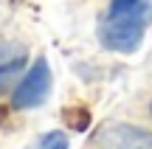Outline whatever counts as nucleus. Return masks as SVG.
Instances as JSON below:
<instances>
[{"mask_svg": "<svg viewBox=\"0 0 152 149\" xmlns=\"http://www.w3.org/2000/svg\"><path fill=\"white\" fill-rule=\"evenodd\" d=\"M141 0H110V9H127V6H135Z\"/></svg>", "mask_w": 152, "mask_h": 149, "instance_id": "7", "label": "nucleus"}, {"mask_svg": "<svg viewBox=\"0 0 152 149\" xmlns=\"http://www.w3.org/2000/svg\"><path fill=\"white\" fill-rule=\"evenodd\" d=\"M102 141L107 144V149H152V132L130 124H115L104 129Z\"/></svg>", "mask_w": 152, "mask_h": 149, "instance_id": "4", "label": "nucleus"}, {"mask_svg": "<svg viewBox=\"0 0 152 149\" xmlns=\"http://www.w3.org/2000/svg\"><path fill=\"white\" fill-rule=\"evenodd\" d=\"M28 149H68V138L65 132H59V129H54V132H45L39 135L37 141H34Z\"/></svg>", "mask_w": 152, "mask_h": 149, "instance_id": "5", "label": "nucleus"}, {"mask_svg": "<svg viewBox=\"0 0 152 149\" xmlns=\"http://www.w3.org/2000/svg\"><path fill=\"white\" fill-rule=\"evenodd\" d=\"M28 51L17 42H0V96L9 93L17 84L23 68H26Z\"/></svg>", "mask_w": 152, "mask_h": 149, "instance_id": "3", "label": "nucleus"}, {"mask_svg": "<svg viewBox=\"0 0 152 149\" xmlns=\"http://www.w3.org/2000/svg\"><path fill=\"white\" fill-rule=\"evenodd\" d=\"M51 82H54L51 79V65H48V59L39 56L28 68V73L20 79V84L14 87V99H11L14 107L17 110H34V107H39L51 96Z\"/></svg>", "mask_w": 152, "mask_h": 149, "instance_id": "2", "label": "nucleus"}, {"mask_svg": "<svg viewBox=\"0 0 152 149\" xmlns=\"http://www.w3.org/2000/svg\"><path fill=\"white\" fill-rule=\"evenodd\" d=\"M147 23L149 11L144 0L127 9H110L99 23V42L115 54H132L147 34Z\"/></svg>", "mask_w": 152, "mask_h": 149, "instance_id": "1", "label": "nucleus"}, {"mask_svg": "<svg viewBox=\"0 0 152 149\" xmlns=\"http://www.w3.org/2000/svg\"><path fill=\"white\" fill-rule=\"evenodd\" d=\"M62 118H65L68 127H73V129H87V124H90V113H87L85 107H71V110L62 113Z\"/></svg>", "mask_w": 152, "mask_h": 149, "instance_id": "6", "label": "nucleus"}]
</instances>
